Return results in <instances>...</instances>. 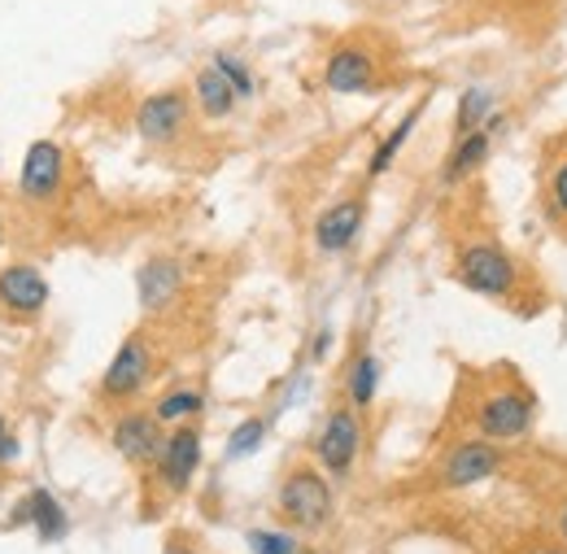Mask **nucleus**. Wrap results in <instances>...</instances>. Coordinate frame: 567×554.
Returning a JSON list of instances; mask_svg holds the SVG:
<instances>
[{
    "label": "nucleus",
    "instance_id": "1",
    "mask_svg": "<svg viewBox=\"0 0 567 554\" xmlns=\"http://www.w3.org/2000/svg\"><path fill=\"white\" fill-rule=\"evenodd\" d=\"M280 511L288 524L315 533L332 520V489L315 468H292L280 485Z\"/></svg>",
    "mask_w": 567,
    "mask_h": 554
},
{
    "label": "nucleus",
    "instance_id": "2",
    "mask_svg": "<svg viewBox=\"0 0 567 554\" xmlns=\"http://www.w3.org/2000/svg\"><path fill=\"white\" fill-rule=\"evenodd\" d=\"M458 279H463V288H472L481 297H502L515 288V263L506 258L502 245L476 240V245H463V254H458Z\"/></svg>",
    "mask_w": 567,
    "mask_h": 554
},
{
    "label": "nucleus",
    "instance_id": "3",
    "mask_svg": "<svg viewBox=\"0 0 567 554\" xmlns=\"http://www.w3.org/2000/svg\"><path fill=\"white\" fill-rule=\"evenodd\" d=\"M476 428L485 432V441H515L533 428V398L524 389H502L489 393L476 411Z\"/></svg>",
    "mask_w": 567,
    "mask_h": 554
},
{
    "label": "nucleus",
    "instance_id": "4",
    "mask_svg": "<svg viewBox=\"0 0 567 554\" xmlns=\"http://www.w3.org/2000/svg\"><path fill=\"white\" fill-rule=\"evenodd\" d=\"M148 371H153V349H148V341L136 332V337H127V341L118 346L114 362L105 367L101 398H110V402H127V398H136V393L144 389V380H148Z\"/></svg>",
    "mask_w": 567,
    "mask_h": 554
},
{
    "label": "nucleus",
    "instance_id": "5",
    "mask_svg": "<svg viewBox=\"0 0 567 554\" xmlns=\"http://www.w3.org/2000/svg\"><path fill=\"white\" fill-rule=\"evenodd\" d=\"M62 179H66V153H62V144L58 140H35L27 148V157H22V179H18L22 197L53 202L62 193Z\"/></svg>",
    "mask_w": 567,
    "mask_h": 554
},
{
    "label": "nucleus",
    "instance_id": "6",
    "mask_svg": "<svg viewBox=\"0 0 567 554\" xmlns=\"http://www.w3.org/2000/svg\"><path fill=\"white\" fill-rule=\"evenodd\" d=\"M358 441H362L358 416L350 407H341V411H332L328 423H323V432H319V441H315V459L323 463V472L346 476L358 459Z\"/></svg>",
    "mask_w": 567,
    "mask_h": 554
},
{
    "label": "nucleus",
    "instance_id": "7",
    "mask_svg": "<svg viewBox=\"0 0 567 554\" xmlns=\"http://www.w3.org/2000/svg\"><path fill=\"white\" fill-rule=\"evenodd\" d=\"M184 123H188V96L179 88L144 96L141 110H136V132L148 144H171V140L184 132Z\"/></svg>",
    "mask_w": 567,
    "mask_h": 554
},
{
    "label": "nucleus",
    "instance_id": "8",
    "mask_svg": "<svg viewBox=\"0 0 567 554\" xmlns=\"http://www.w3.org/2000/svg\"><path fill=\"white\" fill-rule=\"evenodd\" d=\"M44 306H49V279L35 267L18 263V267L0 271V310H9L18 319H35Z\"/></svg>",
    "mask_w": 567,
    "mask_h": 554
},
{
    "label": "nucleus",
    "instance_id": "9",
    "mask_svg": "<svg viewBox=\"0 0 567 554\" xmlns=\"http://www.w3.org/2000/svg\"><path fill=\"white\" fill-rule=\"evenodd\" d=\"M197 468H202V432H197V428H188V423H175V432H171V437H166V445H162L157 472H162V481H166V485L179 493V489L193 485Z\"/></svg>",
    "mask_w": 567,
    "mask_h": 554
},
{
    "label": "nucleus",
    "instance_id": "10",
    "mask_svg": "<svg viewBox=\"0 0 567 554\" xmlns=\"http://www.w3.org/2000/svg\"><path fill=\"white\" fill-rule=\"evenodd\" d=\"M162 419L144 416V411H132V416H118L114 423V450L127 459V463H157L162 459Z\"/></svg>",
    "mask_w": 567,
    "mask_h": 554
},
{
    "label": "nucleus",
    "instance_id": "11",
    "mask_svg": "<svg viewBox=\"0 0 567 554\" xmlns=\"http://www.w3.org/2000/svg\"><path fill=\"white\" fill-rule=\"evenodd\" d=\"M502 463V454L494 450V441H463L445 454V468H441V481L450 489H467L476 481H489Z\"/></svg>",
    "mask_w": 567,
    "mask_h": 554
},
{
    "label": "nucleus",
    "instance_id": "12",
    "mask_svg": "<svg viewBox=\"0 0 567 554\" xmlns=\"http://www.w3.org/2000/svg\"><path fill=\"white\" fill-rule=\"evenodd\" d=\"M502 127V114H489L485 119V127H476V132H467V136L454 140V148H450V157H445V171H441V184H463L467 175H476L481 166H485V157H489V148H494V132Z\"/></svg>",
    "mask_w": 567,
    "mask_h": 554
},
{
    "label": "nucleus",
    "instance_id": "13",
    "mask_svg": "<svg viewBox=\"0 0 567 554\" xmlns=\"http://www.w3.org/2000/svg\"><path fill=\"white\" fill-rule=\"evenodd\" d=\"M323 83H328V92H341V96L367 92L375 83V58L362 44H341L323 66Z\"/></svg>",
    "mask_w": 567,
    "mask_h": 554
},
{
    "label": "nucleus",
    "instance_id": "14",
    "mask_svg": "<svg viewBox=\"0 0 567 554\" xmlns=\"http://www.w3.org/2000/svg\"><path fill=\"white\" fill-rule=\"evenodd\" d=\"M362 218H367L362 197L337 202L332 209H323V214H319V223H315V245H319L323 254H341V249H350V245H354V236L362 232Z\"/></svg>",
    "mask_w": 567,
    "mask_h": 554
},
{
    "label": "nucleus",
    "instance_id": "15",
    "mask_svg": "<svg viewBox=\"0 0 567 554\" xmlns=\"http://www.w3.org/2000/svg\"><path fill=\"white\" fill-rule=\"evenodd\" d=\"M184 288V271L175 258H148L141 271H136V293H141V306L148 315L166 310Z\"/></svg>",
    "mask_w": 567,
    "mask_h": 554
},
{
    "label": "nucleus",
    "instance_id": "16",
    "mask_svg": "<svg viewBox=\"0 0 567 554\" xmlns=\"http://www.w3.org/2000/svg\"><path fill=\"white\" fill-rule=\"evenodd\" d=\"M18 520L35 524V533H40L44 542H62V537H66V529H71V520H66L62 502H58L49 489H35V493L18 506Z\"/></svg>",
    "mask_w": 567,
    "mask_h": 554
},
{
    "label": "nucleus",
    "instance_id": "17",
    "mask_svg": "<svg viewBox=\"0 0 567 554\" xmlns=\"http://www.w3.org/2000/svg\"><path fill=\"white\" fill-rule=\"evenodd\" d=\"M193 92H197V105H202V114L206 119H227L231 110H236V88L223 79V70L214 66H202L197 70V79H193Z\"/></svg>",
    "mask_w": 567,
    "mask_h": 554
},
{
    "label": "nucleus",
    "instance_id": "18",
    "mask_svg": "<svg viewBox=\"0 0 567 554\" xmlns=\"http://www.w3.org/2000/svg\"><path fill=\"white\" fill-rule=\"evenodd\" d=\"M420 119H424V101H420V105H411V114H406L389 136L380 140V148H375V153H371V162H367V175H371V179H375V175H384V171L393 166V157L402 153V144L411 140V132L420 127Z\"/></svg>",
    "mask_w": 567,
    "mask_h": 554
},
{
    "label": "nucleus",
    "instance_id": "19",
    "mask_svg": "<svg viewBox=\"0 0 567 554\" xmlns=\"http://www.w3.org/2000/svg\"><path fill=\"white\" fill-rule=\"evenodd\" d=\"M494 114V96L485 92V88H467L463 96H458V114H454V140L467 136V132H476V127H485V119Z\"/></svg>",
    "mask_w": 567,
    "mask_h": 554
},
{
    "label": "nucleus",
    "instance_id": "20",
    "mask_svg": "<svg viewBox=\"0 0 567 554\" xmlns=\"http://www.w3.org/2000/svg\"><path fill=\"white\" fill-rule=\"evenodd\" d=\"M202 411H206V398H202L197 389L162 393V398H157V407H153V416L162 419V423H188V419L202 416Z\"/></svg>",
    "mask_w": 567,
    "mask_h": 554
},
{
    "label": "nucleus",
    "instance_id": "21",
    "mask_svg": "<svg viewBox=\"0 0 567 554\" xmlns=\"http://www.w3.org/2000/svg\"><path fill=\"white\" fill-rule=\"evenodd\" d=\"M375 384H380V362L375 353H358L350 367V402L354 407H371L375 402Z\"/></svg>",
    "mask_w": 567,
    "mask_h": 554
},
{
    "label": "nucleus",
    "instance_id": "22",
    "mask_svg": "<svg viewBox=\"0 0 567 554\" xmlns=\"http://www.w3.org/2000/svg\"><path fill=\"white\" fill-rule=\"evenodd\" d=\"M267 441V419L254 416V419H240L227 437V459H245V454H258V445Z\"/></svg>",
    "mask_w": 567,
    "mask_h": 554
},
{
    "label": "nucleus",
    "instance_id": "23",
    "mask_svg": "<svg viewBox=\"0 0 567 554\" xmlns=\"http://www.w3.org/2000/svg\"><path fill=\"white\" fill-rule=\"evenodd\" d=\"M214 66L223 70V79L236 88V96H240V101H249V96H254V74H249V66H245L240 58H231V53H214Z\"/></svg>",
    "mask_w": 567,
    "mask_h": 554
},
{
    "label": "nucleus",
    "instance_id": "24",
    "mask_svg": "<svg viewBox=\"0 0 567 554\" xmlns=\"http://www.w3.org/2000/svg\"><path fill=\"white\" fill-rule=\"evenodd\" d=\"M249 551H254V554H297V542H292L288 533L254 529V533H249Z\"/></svg>",
    "mask_w": 567,
    "mask_h": 554
},
{
    "label": "nucleus",
    "instance_id": "25",
    "mask_svg": "<svg viewBox=\"0 0 567 554\" xmlns=\"http://www.w3.org/2000/svg\"><path fill=\"white\" fill-rule=\"evenodd\" d=\"M550 197H555V209L567 218V162L555 171V184H550Z\"/></svg>",
    "mask_w": 567,
    "mask_h": 554
},
{
    "label": "nucleus",
    "instance_id": "26",
    "mask_svg": "<svg viewBox=\"0 0 567 554\" xmlns=\"http://www.w3.org/2000/svg\"><path fill=\"white\" fill-rule=\"evenodd\" d=\"M18 459V441L9 437V428H4V419H0V463H13Z\"/></svg>",
    "mask_w": 567,
    "mask_h": 554
},
{
    "label": "nucleus",
    "instance_id": "27",
    "mask_svg": "<svg viewBox=\"0 0 567 554\" xmlns=\"http://www.w3.org/2000/svg\"><path fill=\"white\" fill-rule=\"evenodd\" d=\"M328 349H332V332L323 328V332L315 337V349H310V353H315V358H328Z\"/></svg>",
    "mask_w": 567,
    "mask_h": 554
},
{
    "label": "nucleus",
    "instance_id": "28",
    "mask_svg": "<svg viewBox=\"0 0 567 554\" xmlns=\"http://www.w3.org/2000/svg\"><path fill=\"white\" fill-rule=\"evenodd\" d=\"M559 533H564V542H567V506H564V515H559Z\"/></svg>",
    "mask_w": 567,
    "mask_h": 554
},
{
    "label": "nucleus",
    "instance_id": "29",
    "mask_svg": "<svg viewBox=\"0 0 567 554\" xmlns=\"http://www.w3.org/2000/svg\"><path fill=\"white\" fill-rule=\"evenodd\" d=\"M162 554H193V551H184V546H166Z\"/></svg>",
    "mask_w": 567,
    "mask_h": 554
},
{
    "label": "nucleus",
    "instance_id": "30",
    "mask_svg": "<svg viewBox=\"0 0 567 554\" xmlns=\"http://www.w3.org/2000/svg\"><path fill=\"white\" fill-rule=\"evenodd\" d=\"M537 554H567V551H537Z\"/></svg>",
    "mask_w": 567,
    "mask_h": 554
},
{
    "label": "nucleus",
    "instance_id": "31",
    "mask_svg": "<svg viewBox=\"0 0 567 554\" xmlns=\"http://www.w3.org/2000/svg\"><path fill=\"white\" fill-rule=\"evenodd\" d=\"M0 240H4V223H0Z\"/></svg>",
    "mask_w": 567,
    "mask_h": 554
}]
</instances>
